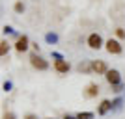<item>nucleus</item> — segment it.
<instances>
[{
    "label": "nucleus",
    "instance_id": "nucleus-1",
    "mask_svg": "<svg viewBox=\"0 0 125 119\" xmlns=\"http://www.w3.org/2000/svg\"><path fill=\"white\" fill-rule=\"evenodd\" d=\"M30 63H32V67L37 69V71H47L49 69V62L43 60L41 56H37V54H32L30 56Z\"/></svg>",
    "mask_w": 125,
    "mask_h": 119
},
{
    "label": "nucleus",
    "instance_id": "nucleus-5",
    "mask_svg": "<svg viewBox=\"0 0 125 119\" xmlns=\"http://www.w3.org/2000/svg\"><path fill=\"white\" fill-rule=\"evenodd\" d=\"M32 43H30V39H28V36H19V39H17V43H15V50L17 52H26L28 50V47H30Z\"/></svg>",
    "mask_w": 125,
    "mask_h": 119
},
{
    "label": "nucleus",
    "instance_id": "nucleus-17",
    "mask_svg": "<svg viewBox=\"0 0 125 119\" xmlns=\"http://www.w3.org/2000/svg\"><path fill=\"white\" fill-rule=\"evenodd\" d=\"M51 54H52V58H54V60H63V56L60 54V52H56V50H52Z\"/></svg>",
    "mask_w": 125,
    "mask_h": 119
},
{
    "label": "nucleus",
    "instance_id": "nucleus-18",
    "mask_svg": "<svg viewBox=\"0 0 125 119\" xmlns=\"http://www.w3.org/2000/svg\"><path fill=\"white\" fill-rule=\"evenodd\" d=\"M11 88H13V84L8 80V82H4V91H11Z\"/></svg>",
    "mask_w": 125,
    "mask_h": 119
},
{
    "label": "nucleus",
    "instance_id": "nucleus-16",
    "mask_svg": "<svg viewBox=\"0 0 125 119\" xmlns=\"http://www.w3.org/2000/svg\"><path fill=\"white\" fill-rule=\"evenodd\" d=\"M2 32H4V34H15V30H13V26H10V24H6L4 28H2Z\"/></svg>",
    "mask_w": 125,
    "mask_h": 119
},
{
    "label": "nucleus",
    "instance_id": "nucleus-9",
    "mask_svg": "<svg viewBox=\"0 0 125 119\" xmlns=\"http://www.w3.org/2000/svg\"><path fill=\"white\" fill-rule=\"evenodd\" d=\"M112 108H114V102H110L108 99H104V101H101L99 108H97V114H99V115H104V114H108Z\"/></svg>",
    "mask_w": 125,
    "mask_h": 119
},
{
    "label": "nucleus",
    "instance_id": "nucleus-21",
    "mask_svg": "<svg viewBox=\"0 0 125 119\" xmlns=\"http://www.w3.org/2000/svg\"><path fill=\"white\" fill-rule=\"evenodd\" d=\"M63 119H77V115H65Z\"/></svg>",
    "mask_w": 125,
    "mask_h": 119
},
{
    "label": "nucleus",
    "instance_id": "nucleus-15",
    "mask_svg": "<svg viewBox=\"0 0 125 119\" xmlns=\"http://www.w3.org/2000/svg\"><path fill=\"white\" fill-rule=\"evenodd\" d=\"M116 36H118V39H125V30L123 28H116Z\"/></svg>",
    "mask_w": 125,
    "mask_h": 119
},
{
    "label": "nucleus",
    "instance_id": "nucleus-7",
    "mask_svg": "<svg viewBox=\"0 0 125 119\" xmlns=\"http://www.w3.org/2000/svg\"><path fill=\"white\" fill-rule=\"evenodd\" d=\"M54 69H56V73H60V74H67L69 73V63L65 62V60H54Z\"/></svg>",
    "mask_w": 125,
    "mask_h": 119
},
{
    "label": "nucleus",
    "instance_id": "nucleus-14",
    "mask_svg": "<svg viewBox=\"0 0 125 119\" xmlns=\"http://www.w3.org/2000/svg\"><path fill=\"white\" fill-rule=\"evenodd\" d=\"M13 9H15V13H22V11H24V4H22V2H15Z\"/></svg>",
    "mask_w": 125,
    "mask_h": 119
},
{
    "label": "nucleus",
    "instance_id": "nucleus-20",
    "mask_svg": "<svg viewBox=\"0 0 125 119\" xmlns=\"http://www.w3.org/2000/svg\"><path fill=\"white\" fill-rule=\"evenodd\" d=\"M120 106H121V99H116L114 101V108H120Z\"/></svg>",
    "mask_w": 125,
    "mask_h": 119
},
{
    "label": "nucleus",
    "instance_id": "nucleus-19",
    "mask_svg": "<svg viewBox=\"0 0 125 119\" xmlns=\"http://www.w3.org/2000/svg\"><path fill=\"white\" fill-rule=\"evenodd\" d=\"M4 119H15V114H13V112H6V114H4Z\"/></svg>",
    "mask_w": 125,
    "mask_h": 119
},
{
    "label": "nucleus",
    "instance_id": "nucleus-13",
    "mask_svg": "<svg viewBox=\"0 0 125 119\" xmlns=\"http://www.w3.org/2000/svg\"><path fill=\"white\" fill-rule=\"evenodd\" d=\"M77 119H94V114L92 112H80V114H77Z\"/></svg>",
    "mask_w": 125,
    "mask_h": 119
},
{
    "label": "nucleus",
    "instance_id": "nucleus-3",
    "mask_svg": "<svg viewBox=\"0 0 125 119\" xmlns=\"http://www.w3.org/2000/svg\"><path fill=\"white\" fill-rule=\"evenodd\" d=\"M104 78H106V82L114 88V86H118V84H121V74L116 69H108L106 71V74H104Z\"/></svg>",
    "mask_w": 125,
    "mask_h": 119
},
{
    "label": "nucleus",
    "instance_id": "nucleus-11",
    "mask_svg": "<svg viewBox=\"0 0 125 119\" xmlns=\"http://www.w3.org/2000/svg\"><path fill=\"white\" fill-rule=\"evenodd\" d=\"M78 71L80 73H92L94 69H92V62H84V63H78Z\"/></svg>",
    "mask_w": 125,
    "mask_h": 119
},
{
    "label": "nucleus",
    "instance_id": "nucleus-4",
    "mask_svg": "<svg viewBox=\"0 0 125 119\" xmlns=\"http://www.w3.org/2000/svg\"><path fill=\"white\" fill-rule=\"evenodd\" d=\"M104 48L110 54H121V50H123V47H121V43L118 39H108V41L104 43Z\"/></svg>",
    "mask_w": 125,
    "mask_h": 119
},
{
    "label": "nucleus",
    "instance_id": "nucleus-6",
    "mask_svg": "<svg viewBox=\"0 0 125 119\" xmlns=\"http://www.w3.org/2000/svg\"><path fill=\"white\" fill-rule=\"evenodd\" d=\"M97 95H99V86H97L95 82L88 84L86 89H84V97L86 99H94V97H97Z\"/></svg>",
    "mask_w": 125,
    "mask_h": 119
},
{
    "label": "nucleus",
    "instance_id": "nucleus-22",
    "mask_svg": "<svg viewBox=\"0 0 125 119\" xmlns=\"http://www.w3.org/2000/svg\"><path fill=\"white\" fill-rule=\"evenodd\" d=\"M26 119H37V117H36V115H32V114H28V115H26Z\"/></svg>",
    "mask_w": 125,
    "mask_h": 119
},
{
    "label": "nucleus",
    "instance_id": "nucleus-10",
    "mask_svg": "<svg viewBox=\"0 0 125 119\" xmlns=\"http://www.w3.org/2000/svg\"><path fill=\"white\" fill-rule=\"evenodd\" d=\"M45 41H47L49 45H56L58 43V34L56 32H47V34H45Z\"/></svg>",
    "mask_w": 125,
    "mask_h": 119
},
{
    "label": "nucleus",
    "instance_id": "nucleus-8",
    "mask_svg": "<svg viewBox=\"0 0 125 119\" xmlns=\"http://www.w3.org/2000/svg\"><path fill=\"white\" fill-rule=\"evenodd\" d=\"M92 69H94V73H97V74H106V71H108V67H106V63H104L103 60L92 62Z\"/></svg>",
    "mask_w": 125,
    "mask_h": 119
},
{
    "label": "nucleus",
    "instance_id": "nucleus-12",
    "mask_svg": "<svg viewBox=\"0 0 125 119\" xmlns=\"http://www.w3.org/2000/svg\"><path fill=\"white\" fill-rule=\"evenodd\" d=\"M10 52V45H8V41H2L0 43V56H6Z\"/></svg>",
    "mask_w": 125,
    "mask_h": 119
},
{
    "label": "nucleus",
    "instance_id": "nucleus-2",
    "mask_svg": "<svg viewBox=\"0 0 125 119\" xmlns=\"http://www.w3.org/2000/svg\"><path fill=\"white\" fill-rule=\"evenodd\" d=\"M88 47L90 48H94V50H99L101 47H103V37L97 34V32H94V34H90L88 36Z\"/></svg>",
    "mask_w": 125,
    "mask_h": 119
}]
</instances>
